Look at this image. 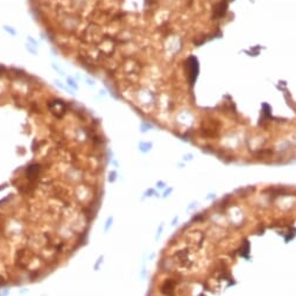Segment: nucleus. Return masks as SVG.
Returning <instances> with one entry per match:
<instances>
[{"instance_id": "f257e3e1", "label": "nucleus", "mask_w": 296, "mask_h": 296, "mask_svg": "<svg viewBox=\"0 0 296 296\" xmlns=\"http://www.w3.org/2000/svg\"><path fill=\"white\" fill-rule=\"evenodd\" d=\"M248 253H250V243L247 240H245L244 245L240 248V254L244 258H248Z\"/></svg>"}, {"instance_id": "f03ea898", "label": "nucleus", "mask_w": 296, "mask_h": 296, "mask_svg": "<svg viewBox=\"0 0 296 296\" xmlns=\"http://www.w3.org/2000/svg\"><path fill=\"white\" fill-rule=\"evenodd\" d=\"M112 220H113V219H112V217H110L109 219L106 220V225H105V231H107V230H109V228H110V226L112 225Z\"/></svg>"}, {"instance_id": "7ed1b4c3", "label": "nucleus", "mask_w": 296, "mask_h": 296, "mask_svg": "<svg viewBox=\"0 0 296 296\" xmlns=\"http://www.w3.org/2000/svg\"><path fill=\"white\" fill-rule=\"evenodd\" d=\"M146 194H147L146 196H153V195H155V191H154V190H153V189H149V190H148V191L146 192Z\"/></svg>"}, {"instance_id": "20e7f679", "label": "nucleus", "mask_w": 296, "mask_h": 296, "mask_svg": "<svg viewBox=\"0 0 296 296\" xmlns=\"http://www.w3.org/2000/svg\"><path fill=\"white\" fill-rule=\"evenodd\" d=\"M171 191H173V189H171V188H169V189H168L167 191L165 192V195H163V196H165V197H166V196H169V194H170Z\"/></svg>"}, {"instance_id": "39448f33", "label": "nucleus", "mask_w": 296, "mask_h": 296, "mask_svg": "<svg viewBox=\"0 0 296 296\" xmlns=\"http://www.w3.org/2000/svg\"><path fill=\"white\" fill-rule=\"evenodd\" d=\"M157 185H159V188H163V187H165V183H163V182H159V183H157Z\"/></svg>"}, {"instance_id": "423d86ee", "label": "nucleus", "mask_w": 296, "mask_h": 296, "mask_svg": "<svg viewBox=\"0 0 296 296\" xmlns=\"http://www.w3.org/2000/svg\"><path fill=\"white\" fill-rule=\"evenodd\" d=\"M177 219H178V218H177V217H176V218H174V220H173V223H171V225H175V224H176Z\"/></svg>"}, {"instance_id": "0eeeda50", "label": "nucleus", "mask_w": 296, "mask_h": 296, "mask_svg": "<svg viewBox=\"0 0 296 296\" xmlns=\"http://www.w3.org/2000/svg\"><path fill=\"white\" fill-rule=\"evenodd\" d=\"M215 197H216L215 195H211V196H208V197H206V198H208V199H211V198H215Z\"/></svg>"}]
</instances>
